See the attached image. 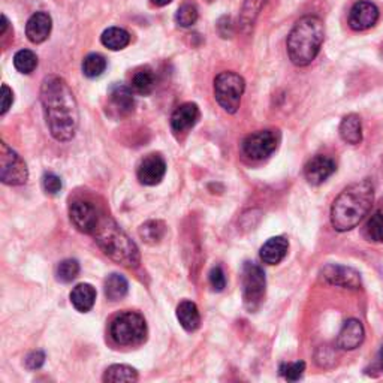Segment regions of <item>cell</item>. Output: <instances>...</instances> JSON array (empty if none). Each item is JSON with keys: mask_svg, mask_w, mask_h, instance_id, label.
Here are the masks:
<instances>
[{"mask_svg": "<svg viewBox=\"0 0 383 383\" xmlns=\"http://www.w3.org/2000/svg\"><path fill=\"white\" fill-rule=\"evenodd\" d=\"M41 102L53 138L59 143L71 141L77 134L80 113L69 84L57 75L45 77L41 86Z\"/></svg>", "mask_w": 383, "mask_h": 383, "instance_id": "cell-1", "label": "cell"}, {"mask_svg": "<svg viewBox=\"0 0 383 383\" xmlns=\"http://www.w3.org/2000/svg\"><path fill=\"white\" fill-rule=\"evenodd\" d=\"M375 199V186L366 179L348 186L331 207V223L335 231L346 232L357 228L370 211Z\"/></svg>", "mask_w": 383, "mask_h": 383, "instance_id": "cell-2", "label": "cell"}, {"mask_svg": "<svg viewBox=\"0 0 383 383\" xmlns=\"http://www.w3.org/2000/svg\"><path fill=\"white\" fill-rule=\"evenodd\" d=\"M325 39L323 23L317 17L307 15L298 20L287 36V54L295 66H308L321 51Z\"/></svg>", "mask_w": 383, "mask_h": 383, "instance_id": "cell-3", "label": "cell"}, {"mask_svg": "<svg viewBox=\"0 0 383 383\" xmlns=\"http://www.w3.org/2000/svg\"><path fill=\"white\" fill-rule=\"evenodd\" d=\"M96 244L114 262L126 268H136L139 264V250L127 233L109 217H100L93 232Z\"/></svg>", "mask_w": 383, "mask_h": 383, "instance_id": "cell-4", "label": "cell"}, {"mask_svg": "<svg viewBox=\"0 0 383 383\" xmlns=\"http://www.w3.org/2000/svg\"><path fill=\"white\" fill-rule=\"evenodd\" d=\"M111 339L118 346H136L147 339V323L143 314L123 312L116 316L109 325Z\"/></svg>", "mask_w": 383, "mask_h": 383, "instance_id": "cell-5", "label": "cell"}, {"mask_svg": "<svg viewBox=\"0 0 383 383\" xmlns=\"http://www.w3.org/2000/svg\"><path fill=\"white\" fill-rule=\"evenodd\" d=\"M244 89V80L235 72H220L214 78V98H216L217 104L229 114H235L238 111Z\"/></svg>", "mask_w": 383, "mask_h": 383, "instance_id": "cell-6", "label": "cell"}, {"mask_svg": "<svg viewBox=\"0 0 383 383\" xmlns=\"http://www.w3.org/2000/svg\"><path fill=\"white\" fill-rule=\"evenodd\" d=\"M265 273L258 264L246 262L242 268V303L250 313L262 305L265 298Z\"/></svg>", "mask_w": 383, "mask_h": 383, "instance_id": "cell-7", "label": "cell"}, {"mask_svg": "<svg viewBox=\"0 0 383 383\" xmlns=\"http://www.w3.org/2000/svg\"><path fill=\"white\" fill-rule=\"evenodd\" d=\"M29 179V170L23 159L6 143L0 144V180L9 186H21Z\"/></svg>", "mask_w": 383, "mask_h": 383, "instance_id": "cell-8", "label": "cell"}, {"mask_svg": "<svg viewBox=\"0 0 383 383\" xmlns=\"http://www.w3.org/2000/svg\"><path fill=\"white\" fill-rule=\"evenodd\" d=\"M280 144V132L274 129L258 130L242 141V153L251 161H264L273 154Z\"/></svg>", "mask_w": 383, "mask_h": 383, "instance_id": "cell-9", "label": "cell"}, {"mask_svg": "<svg viewBox=\"0 0 383 383\" xmlns=\"http://www.w3.org/2000/svg\"><path fill=\"white\" fill-rule=\"evenodd\" d=\"M69 216L73 226H75L80 232L91 233V235L100 220L95 205L82 199H77L71 204Z\"/></svg>", "mask_w": 383, "mask_h": 383, "instance_id": "cell-10", "label": "cell"}, {"mask_svg": "<svg viewBox=\"0 0 383 383\" xmlns=\"http://www.w3.org/2000/svg\"><path fill=\"white\" fill-rule=\"evenodd\" d=\"M379 20V9L375 3L368 0H359L355 3L349 12V26L350 29L362 32L375 26Z\"/></svg>", "mask_w": 383, "mask_h": 383, "instance_id": "cell-11", "label": "cell"}, {"mask_svg": "<svg viewBox=\"0 0 383 383\" xmlns=\"http://www.w3.org/2000/svg\"><path fill=\"white\" fill-rule=\"evenodd\" d=\"M138 180L144 186H156L163 180L166 174V162L161 154L145 156L138 166Z\"/></svg>", "mask_w": 383, "mask_h": 383, "instance_id": "cell-12", "label": "cell"}, {"mask_svg": "<svg viewBox=\"0 0 383 383\" xmlns=\"http://www.w3.org/2000/svg\"><path fill=\"white\" fill-rule=\"evenodd\" d=\"M322 278L326 283L346 289H359L362 285L361 274L358 271L335 264L326 265L322 269Z\"/></svg>", "mask_w": 383, "mask_h": 383, "instance_id": "cell-13", "label": "cell"}, {"mask_svg": "<svg viewBox=\"0 0 383 383\" xmlns=\"http://www.w3.org/2000/svg\"><path fill=\"white\" fill-rule=\"evenodd\" d=\"M337 170V165L328 156H314L310 159L304 166V175L305 180L312 186H319L325 183L326 180Z\"/></svg>", "mask_w": 383, "mask_h": 383, "instance_id": "cell-14", "label": "cell"}, {"mask_svg": "<svg viewBox=\"0 0 383 383\" xmlns=\"http://www.w3.org/2000/svg\"><path fill=\"white\" fill-rule=\"evenodd\" d=\"M109 108L118 117H125L132 113L135 108V98L132 87L117 84L109 90Z\"/></svg>", "mask_w": 383, "mask_h": 383, "instance_id": "cell-15", "label": "cell"}, {"mask_svg": "<svg viewBox=\"0 0 383 383\" xmlns=\"http://www.w3.org/2000/svg\"><path fill=\"white\" fill-rule=\"evenodd\" d=\"M199 108L193 102H188L177 108L171 116V127L174 134H184L190 130L199 120Z\"/></svg>", "mask_w": 383, "mask_h": 383, "instance_id": "cell-16", "label": "cell"}, {"mask_svg": "<svg viewBox=\"0 0 383 383\" xmlns=\"http://www.w3.org/2000/svg\"><path fill=\"white\" fill-rule=\"evenodd\" d=\"M53 20L50 14L35 12L26 24V35L32 44H42L51 33Z\"/></svg>", "mask_w": 383, "mask_h": 383, "instance_id": "cell-17", "label": "cell"}, {"mask_svg": "<svg viewBox=\"0 0 383 383\" xmlns=\"http://www.w3.org/2000/svg\"><path fill=\"white\" fill-rule=\"evenodd\" d=\"M364 337H366V331L362 323L358 319H349L344 322L339 334L337 346L343 350H353L362 344Z\"/></svg>", "mask_w": 383, "mask_h": 383, "instance_id": "cell-18", "label": "cell"}, {"mask_svg": "<svg viewBox=\"0 0 383 383\" xmlns=\"http://www.w3.org/2000/svg\"><path fill=\"white\" fill-rule=\"evenodd\" d=\"M289 241L285 237H273L269 238L265 244L260 247V259L264 264L277 265L282 262L287 255Z\"/></svg>", "mask_w": 383, "mask_h": 383, "instance_id": "cell-19", "label": "cell"}, {"mask_svg": "<svg viewBox=\"0 0 383 383\" xmlns=\"http://www.w3.org/2000/svg\"><path fill=\"white\" fill-rule=\"evenodd\" d=\"M96 301V289L89 283H80L72 289L71 303L81 313L90 312Z\"/></svg>", "mask_w": 383, "mask_h": 383, "instance_id": "cell-20", "label": "cell"}, {"mask_svg": "<svg viewBox=\"0 0 383 383\" xmlns=\"http://www.w3.org/2000/svg\"><path fill=\"white\" fill-rule=\"evenodd\" d=\"M177 319L188 332H193L199 328L201 314L198 307L192 301H181L177 307Z\"/></svg>", "mask_w": 383, "mask_h": 383, "instance_id": "cell-21", "label": "cell"}, {"mask_svg": "<svg viewBox=\"0 0 383 383\" xmlns=\"http://www.w3.org/2000/svg\"><path fill=\"white\" fill-rule=\"evenodd\" d=\"M340 136L344 143L350 145H357L362 141V125L357 114H349L341 120Z\"/></svg>", "mask_w": 383, "mask_h": 383, "instance_id": "cell-22", "label": "cell"}, {"mask_svg": "<svg viewBox=\"0 0 383 383\" xmlns=\"http://www.w3.org/2000/svg\"><path fill=\"white\" fill-rule=\"evenodd\" d=\"M130 87H132V90L141 96L150 95L156 87V75L153 69L147 66L138 69L134 73L132 81H130Z\"/></svg>", "mask_w": 383, "mask_h": 383, "instance_id": "cell-23", "label": "cell"}, {"mask_svg": "<svg viewBox=\"0 0 383 383\" xmlns=\"http://www.w3.org/2000/svg\"><path fill=\"white\" fill-rule=\"evenodd\" d=\"M100 42L107 46L108 50L113 51H120L126 48V46L130 44V35L121 27H109L100 36Z\"/></svg>", "mask_w": 383, "mask_h": 383, "instance_id": "cell-24", "label": "cell"}, {"mask_svg": "<svg viewBox=\"0 0 383 383\" xmlns=\"http://www.w3.org/2000/svg\"><path fill=\"white\" fill-rule=\"evenodd\" d=\"M104 291H105V296L109 301H120L127 295L129 283L123 276L114 273L107 277Z\"/></svg>", "mask_w": 383, "mask_h": 383, "instance_id": "cell-25", "label": "cell"}, {"mask_svg": "<svg viewBox=\"0 0 383 383\" xmlns=\"http://www.w3.org/2000/svg\"><path fill=\"white\" fill-rule=\"evenodd\" d=\"M104 382L108 383H117V382H136L138 380V371L129 366H123V364H116L107 368L104 377Z\"/></svg>", "mask_w": 383, "mask_h": 383, "instance_id": "cell-26", "label": "cell"}, {"mask_svg": "<svg viewBox=\"0 0 383 383\" xmlns=\"http://www.w3.org/2000/svg\"><path fill=\"white\" fill-rule=\"evenodd\" d=\"M165 223L161 220H148L139 228V237L147 244H157L165 237Z\"/></svg>", "mask_w": 383, "mask_h": 383, "instance_id": "cell-27", "label": "cell"}, {"mask_svg": "<svg viewBox=\"0 0 383 383\" xmlns=\"http://www.w3.org/2000/svg\"><path fill=\"white\" fill-rule=\"evenodd\" d=\"M107 69V60L104 55L98 53H91L86 55V59L82 60V73L87 78H96L100 77Z\"/></svg>", "mask_w": 383, "mask_h": 383, "instance_id": "cell-28", "label": "cell"}, {"mask_svg": "<svg viewBox=\"0 0 383 383\" xmlns=\"http://www.w3.org/2000/svg\"><path fill=\"white\" fill-rule=\"evenodd\" d=\"M14 66L21 73H32L38 66V57L32 50H20L14 55Z\"/></svg>", "mask_w": 383, "mask_h": 383, "instance_id": "cell-29", "label": "cell"}, {"mask_svg": "<svg viewBox=\"0 0 383 383\" xmlns=\"http://www.w3.org/2000/svg\"><path fill=\"white\" fill-rule=\"evenodd\" d=\"M80 274V264L75 259H64L55 269V277L62 283H71Z\"/></svg>", "mask_w": 383, "mask_h": 383, "instance_id": "cell-30", "label": "cell"}, {"mask_svg": "<svg viewBox=\"0 0 383 383\" xmlns=\"http://www.w3.org/2000/svg\"><path fill=\"white\" fill-rule=\"evenodd\" d=\"M268 0H246L244 6L241 11V24L242 26H251L255 23L256 17L259 15L260 9L267 5Z\"/></svg>", "mask_w": 383, "mask_h": 383, "instance_id": "cell-31", "label": "cell"}, {"mask_svg": "<svg viewBox=\"0 0 383 383\" xmlns=\"http://www.w3.org/2000/svg\"><path fill=\"white\" fill-rule=\"evenodd\" d=\"M198 8L193 3H184L179 8V11L175 14V23L180 27H192L198 21Z\"/></svg>", "mask_w": 383, "mask_h": 383, "instance_id": "cell-32", "label": "cell"}, {"mask_svg": "<svg viewBox=\"0 0 383 383\" xmlns=\"http://www.w3.org/2000/svg\"><path fill=\"white\" fill-rule=\"evenodd\" d=\"M366 233L368 240L375 242H383V208L376 211L367 222Z\"/></svg>", "mask_w": 383, "mask_h": 383, "instance_id": "cell-33", "label": "cell"}, {"mask_svg": "<svg viewBox=\"0 0 383 383\" xmlns=\"http://www.w3.org/2000/svg\"><path fill=\"white\" fill-rule=\"evenodd\" d=\"M304 371H305V364L303 361L282 364V366H280V375L289 382L300 380L304 375Z\"/></svg>", "mask_w": 383, "mask_h": 383, "instance_id": "cell-34", "label": "cell"}, {"mask_svg": "<svg viewBox=\"0 0 383 383\" xmlns=\"http://www.w3.org/2000/svg\"><path fill=\"white\" fill-rule=\"evenodd\" d=\"M335 358H337V353H335V350L331 349L330 346H321L316 352V362L325 368L334 366L335 361H337Z\"/></svg>", "mask_w": 383, "mask_h": 383, "instance_id": "cell-35", "label": "cell"}, {"mask_svg": "<svg viewBox=\"0 0 383 383\" xmlns=\"http://www.w3.org/2000/svg\"><path fill=\"white\" fill-rule=\"evenodd\" d=\"M62 186L63 184L59 175L48 172L42 177V188L48 195H57L62 190Z\"/></svg>", "mask_w": 383, "mask_h": 383, "instance_id": "cell-36", "label": "cell"}, {"mask_svg": "<svg viewBox=\"0 0 383 383\" xmlns=\"http://www.w3.org/2000/svg\"><path fill=\"white\" fill-rule=\"evenodd\" d=\"M208 280H210V285H211V287L214 289V291L220 292L226 287V277H225V273H223V269L220 267H214L210 271Z\"/></svg>", "mask_w": 383, "mask_h": 383, "instance_id": "cell-37", "label": "cell"}, {"mask_svg": "<svg viewBox=\"0 0 383 383\" xmlns=\"http://www.w3.org/2000/svg\"><path fill=\"white\" fill-rule=\"evenodd\" d=\"M45 364V353L41 350H36L27 355L26 367L29 370H39Z\"/></svg>", "mask_w": 383, "mask_h": 383, "instance_id": "cell-38", "label": "cell"}, {"mask_svg": "<svg viewBox=\"0 0 383 383\" xmlns=\"http://www.w3.org/2000/svg\"><path fill=\"white\" fill-rule=\"evenodd\" d=\"M12 102H14V93L6 86V84H3L2 86V116H5L9 111V108L12 107Z\"/></svg>", "mask_w": 383, "mask_h": 383, "instance_id": "cell-39", "label": "cell"}, {"mask_svg": "<svg viewBox=\"0 0 383 383\" xmlns=\"http://www.w3.org/2000/svg\"><path fill=\"white\" fill-rule=\"evenodd\" d=\"M172 0H152V3L156 6H166L168 3H171Z\"/></svg>", "mask_w": 383, "mask_h": 383, "instance_id": "cell-40", "label": "cell"}, {"mask_svg": "<svg viewBox=\"0 0 383 383\" xmlns=\"http://www.w3.org/2000/svg\"><path fill=\"white\" fill-rule=\"evenodd\" d=\"M379 364H380V367L383 368V346H382V349L379 352Z\"/></svg>", "mask_w": 383, "mask_h": 383, "instance_id": "cell-41", "label": "cell"}]
</instances>
